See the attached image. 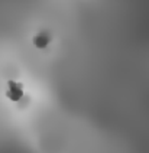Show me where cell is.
Wrapping results in <instances>:
<instances>
[{
	"label": "cell",
	"instance_id": "obj_2",
	"mask_svg": "<svg viewBox=\"0 0 149 153\" xmlns=\"http://www.w3.org/2000/svg\"><path fill=\"white\" fill-rule=\"evenodd\" d=\"M49 42H51V35L48 33V32H45V30L39 32V33L34 38V45H35L36 48H39V49L46 48Z\"/></svg>",
	"mask_w": 149,
	"mask_h": 153
},
{
	"label": "cell",
	"instance_id": "obj_1",
	"mask_svg": "<svg viewBox=\"0 0 149 153\" xmlns=\"http://www.w3.org/2000/svg\"><path fill=\"white\" fill-rule=\"evenodd\" d=\"M6 95L9 97L10 100H13V101H19L23 97L22 85L19 84V82H15V81H9V88L6 91Z\"/></svg>",
	"mask_w": 149,
	"mask_h": 153
}]
</instances>
